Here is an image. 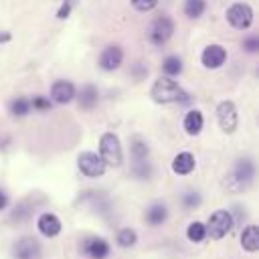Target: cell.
<instances>
[{
  "mask_svg": "<svg viewBox=\"0 0 259 259\" xmlns=\"http://www.w3.org/2000/svg\"><path fill=\"white\" fill-rule=\"evenodd\" d=\"M150 97L156 103L168 105V103H188L190 95L172 79V77H158L150 89Z\"/></svg>",
  "mask_w": 259,
  "mask_h": 259,
  "instance_id": "obj_1",
  "label": "cell"
},
{
  "mask_svg": "<svg viewBox=\"0 0 259 259\" xmlns=\"http://www.w3.org/2000/svg\"><path fill=\"white\" fill-rule=\"evenodd\" d=\"M255 178V162L251 158H239L233 166V172L225 178V188L231 192L245 190Z\"/></svg>",
  "mask_w": 259,
  "mask_h": 259,
  "instance_id": "obj_2",
  "label": "cell"
},
{
  "mask_svg": "<svg viewBox=\"0 0 259 259\" xmlns=\"http://www.w3.org/2000/svg\"><path fill=\"white\" fill-rule=\"evenodd\" d=\"M204 227H206V237H210L212 241H221L233 231L235 217L227 208H217L214 212H210V217H208Z\"/></svg>",
  "mask_w": 259,
  "mask_h": 259,
  "instance_id": "obj_3",
  "label": "cell"
},
{
  "mask_svg": "<svg viewBox=\"0 0 259 259\" xmlns=\"http://www.w3.org/2000/svg\"><path fill=\"white\" fill-rule=\"evenodd\" d=\"M99 156L105 162V166H121L123 164V150L117 134L113 132H103L99 138Z\"/></svg>",
  "mask_w": 259,
  "mask_h": 259,
  "instance_id": "obj_4",
  "label": "cell"
},
{
  "mask_svg": "<svg viewBox=\"0 0 259 259\" xmlns=\"http://www.w3.org/2000/svg\"><path fill=\"white\" fill-rule=\"evenodd\" d=\"M79 253L87 259H109L111 245L107 239H103L99 235H85L79 241Z\"/></svg>",
  "mask_w": 259,
  "mask_h": 259,
  "instance_id": "obj_5",
  "label": "cell"
},
{
  "mask_svg": "<svg viewBox=\"0 0 259 259\" xmlns=\"http://www.w3.org/2000/svg\"><path fill=\"white\" fill-rule=\"evenodd\" d=\"M174 28H176L174 20L168 14H160V16H156L152 20L150 30H148V38H150V42L154 47H162V45H166L172 38Z\"/></svg>",
  "mask_w": 259,
  "mask_h": 259,
  "instance_id": "obj_6",
  "label": "cell"
},
{
  "mask_svg": "<svg viewBox=\"0 0 259 259\" xmlns=\"http://www.w3.org/2000/svg\"><path fill=\"white\" fill-rule=\"evenodd\" d=\"M225 16H227V22L233 26V28H237V30H247L251 24H253V8L247 4V2H235V4H231L229 8H227V12H225Z\"/></svg>",
  "mask_w": 259,
  "mask_h": 259,
  "instance_id": "obj_7",
  "label": "cell"
},
{
  "mask_svg": "<svg viewBox=\"0 0 259 259\" xmlns=\"http://www.w3.org/2000/svg\"><path fill=\"white\" fill-rule=\"evenodd\" d=\"M77 168L87 178H101L105 174V168L107 166H105V162L101 160L99 154L87 150V152H81L77 156Z\"/></svg>",
  "mask_w": 259,
  "mask_h": 259,
  "instance_id": "obj_8",
  "label": "cell"
},
{
  "mask_svg": "<svg viewBox=\"0 0 259 259\" xmlns=\"http://www.w3.org/2000/svg\"><path fill=\"white\" fill-rule=\"evenodd\" d=\"M217 121L221 125V130L225 134H235L237 127H239V111H237V105L231 101V99H225L217 105Z\"/></svg>",
  "mask_w": 259,
  "mask_h": 259,
  "instance_id": "obj_9",
  "label": "cell"
},
{
  "mask_svg": "<svg viewBox=\"0 0 259 259\" xmlns=\"http://www.w3.org/2000/svg\"><path fill=\"white\" fill-rule=\"evenodd\" d=\"M10 255L12 259H40L42 247L34 237H20L12 243Z\"/></svg>",
  "mask_w": 259,
  "mask_h": 259,
  "instance_id": "obj_10",
  "label": "cell"
},
{
  "mask_svg": "<svg viewBox=\"0 0 259 259\" xmlns=\"http://www.w3.org/2000/svg\"><path fill=\"white\" fill-rule=\"evenodd\" d=\"M123 63V49L119 45H107L99 55V69L101 71H115Z\"/></svg>",
  "mask_w": 259,
  "mask_h": 259,
  "instance_id": "obj_11",
  "label": "cell"
},
{
  "mask_svg": "<svg viewBox=\"0 0 259 259\" xmlns=\"http://www.w3.org/2000/svg\"><path fill=\"white\" fill-rule=\"evenodd\" d=\"M227 61V49L223 45H208L200 53V63L206 69H221Z\"/></svg>",
  "mask_w": 259,
  "mask_h": 259,
  "instance_id": "obj_12",
  "label": "cell"
},
{
  "mask_svg": "<svg viewBox=\"0 0 259 259\" xmlns=\"http://www.w3.org/2000/svg\"><path fill=\"white\" fill-rule=\"evenodd\" d=\"M75 85L67 79H59L51 85V101L53 103H59V105H65V103H71L75 99Z\"/></svg>",
  "mask_w": 259,
  "mask_h": 259,
  "instance_id": "obj_13",
  "label": "cell"
},
{
  "mask_svg": "<svg viewBox=\"0 0 259 259\" xmlns=\"http://www.w3.org/2000/svg\"><path fill=\"white\" fill-rule=\"evenodd\" d=\"M36 229H38V233H40L42 237L55 239V237L61 233L63 223H61V219H59L55 212H40L38 219H36Z\"/></svg>",
  "mask_w": 259,
  "mask_h": 259,
  "instance_id": "obj_14",
  "label": "cell"
},
{
  "mask_svg": "<svg viewBox=\"0 0 259 259\" xmlns=\"http://www.w3.org/2000/svg\"><path fill=\"white\" fill-rule=\"evenodd\" d=\"M75 97H77L79 109H83V111H91L99 103V91H97V87L93 83L81 85V89L75 91Z\"/></svg>",
  "mask_w": 259,
  "mask_h": 259,
  "instance_id": "obj_15",
  "label": "cell"
},
{
  "mask_svg": "<svg viewBox=\"0 0 259 259\" xmlns=\"http://www.w3.org/2000/svg\"><path fill=\"white\" fill-rule=\"evenodd\" d=\"M144 221H146V225H150V227H162V225L168 221V206H166L162 200L152 202V204L146 208V212H144Z\"/></svg>",
  "mask_w": 259,
  "mask_h": 259,
  "instance_id": "obj_16",
  "label": "cell"
},
{
  "mask_svg": "<svg viewBox=\"0 0 259 259\" xmlns=\"http://www.w3.org/2000/svg\"><path fill=\"white\" fill-rule=\"evenodd\" d=\"M196 168V158L190 152H178L172 158V172L178 176H188Z\"/></svg>",
  "mask_w": 259,
  "mask_h": 259,
  "instance_id": "obj_17",
  "label": "cell"
},
{
  "mask_svg": "<svg viewBox=\"0 0 259 259\" xmlns=\"http://www.w3.org/2000/svg\"><path fill=\"white\" fill-rule=\"evenodd\" d=\"M202 125H204V117H202V111L200 109H190L186 111L184 119H182V127L188 136H198L202 132Z\"/></svg>",
  "mask_w": 259,
  "mask_h": 259,
  "instance_id": "obj_18",
  "label": "cell"
},
{
  "mask_svg": "<svg viewBox=\"0 0 259 259\" xmlns=\"http://www.w3.org/2000/svg\"><path fill=\"white\" fill-rule=\"evenodd\" d=\"M241 247L247 253H255L259 249V227L257 225H247L241 231Z\"/></svg>",
  "mask_w": 259,
  "mask_h": 259,
  "instance_id": "obj_19",
  "label": "cell"
},
{
  "mask_svg": "<svg viewBox=\"0 0 259 259\" xmlns=\"http://www.w3.org/2000/svg\"><path fill=\"white\" fill-rule=\"evenodd\" d=\"M8 111H10L12 117H24V115H28L32 111L28 97H12L8 101Z\"/></svg>",
  "mask_w": 259,
  "mask_h": 259,
  "instance_id": "obj_20",
  "label": "cell"
},
{
  "mask_svg": "<svg viewBox=\"0 0 259 259\" xmlns=\"http://www.w3.org/2000/svg\"><path fill=\"white\" fill-rule=\"evenodd\" d=\"M115 243H117V247H121V249L134 247V245L138 243V233H136V229H132V227H121V229L115 233Z\"/></svg>",
  "mask_w": 259,
  "mask_h": 259,
  "instance_id": "obj_21",
  "label": "cell"
},
{
  "mask_svg": "<svg viewBox=\"0 0 259 259\" xmlns=\"http://www.w3.org/2000/svg\"><path fill=\"white\" fill-rule=\"evenodd\" d=\"M162 71L166 77H176L182 73V59L178 55H168L162 59Z\"/></svg>",
  "mask_w": 259,
  "mask_h": 259,
  "instance_id": "obj_22",
  "label": "cell"
},
{
  "mask_svg": "<svg viewBox=\"0 0 259 259\" xmlns=\"http://www.w3.org/2000/svg\"><path fill=\"white\" fill-rule=\"evenodd\" d=\"M130 152H132V160H134V162H146V160H148V154H150V148H148V144H146L142 138L136 136V138L132 140Z\"/></svg>",
  "mask_w": 259,
  "mask_h": 259,
  "instance_id": "obj_23",
  "label": "cell"
},
{
  "mask_svg": "<svg viewBox=\"0 0 259 259\" xmlns=\"http://www.w3.org/2000/svg\"><path fill=\"white\" fill-rule=\"evenodd\" d=\"M186 239L190 243H202L206 239V227H204V223H200V221L188 223V227H186Z\"/></svg>",
  "mask_w": 259,
  "mask_h": 259,
  "instance_id": "obj_24",
  "label": "cell"
},
{
  "mask_svg": "<svg viewBox=\"0 0 259 259\" xmlns=\"http://www.w3.org/2000/svg\"><path fill=\"white\" fill-rule=\"evenodd\" d=\"M206 10V0H184V14L186 18L194 20V18H200Z\"/></svg>",
  "mask_w": 259,
  "mask_h": 259,
  "instance_id": "obj_25",
  "label": "cell"
},
{
  "mask_svg": "<svg viewBox=\"0 0 259 259\" xmlns=\"http://www.w3.org/2000/svg\"><path fill=\"white\" fill-rule=\"evenodd\" d=\"M180 202H182V208L192 210V208H198V206H200L202 196H200L196 190H186V192L180 196Z\"/></svg>",
  "mask_w": 259,
  "mask_h": 259,
  "instance_id": "obj_26",
  "label": "cell"
},
{
  "mask_svg": "<svg viewBox=\"0 0 259 259\" xmlns=\"http://www.w3.org/2000/svg\"><path fill=\"white\" fill-rule=\"evenodd\" d=\"M132 174H134L136 178H140V180H148V178L152 176V166H150V162H148V160H146V162H134Z\"/></svg>",
  "mask_w": 259,
  "mask_h": 259,
  "instance_id": "obj_27",
  "label": "cell"
},
{
  "mask_svg": "<svg viewBox=\"0 0 259 259\" xmlns=\"http://www.w3.org/2000/svg\"><path fill=\"white\" fill-rule=\"evenodd\" d=\"M28 101H30L32 111H49V109L53 107V101H51L49 97H45V95H34V97L28 99Z\"/></svg>",
  "mask_w": 259,
  "mask_h": 259,
  "instance_id": "obj_28",
  "label": "cell"
},
{
  "mask_svg": "<svg viewBox=\"0 0 259 259\" xmlns=\"http://www.w3.org/2000/svg\"><path fill=\"white\" fill-rule=\"evenodd\" d=\"M243 49L247 51V53H257L259 51V36L257 34H249V36H245L243 38Z\"/></svg>",
  "mask_w": 259,
  "mask_h": 259,
  "instance_id": "obj_29",
  "label": "cell"
},
{
  "mask_svg": "<svg viewBox=\"0 0 259 259\" xmlns=\"http://www.w3.org/2000/svg\"><path fill=\"white\" fill-rule=\"evenodd\" d=\"M132 6L138 10V12H150L152 8H156L158 0H130Z\"/></svg>",
  "mask_w": 259,
  "mask_h": 259,
  "instance_id": "obj_30",
  "label": "cell"
},
{
  "mask_svg": "<svg viewBox=\"0 0 259 259\" xmlns=\"http://www.w3.org/2000/svg\"><path fill=\"white\" fill-rule=\"evenodd\" d=\"M71 6H73V0H63V4L57 10V18L59 20H65L69 16V12H71Z\"/></svg>",
  "mask_w": 259,
  "mask_h": 259,
  "instance_id": "obj_31",
  "label": "cell"
},
{
  "mask_svg": "<svg viewBox=\"0 0 259 259\" xmlns=\"http://www.w3.org/2000/svg\"><path fill=\"white\" fill-rule=\"evenodd\" d=\"M132 73H134V79H136V81H142V79L148 75V67L142 65V63H136L134 69H132Z\"/></svg>",
  "mask_w": 259,
  "mask_h": 259,
  "instance_id": "obj_32",
  "label": "cell"
},
{
  "mask_svg": "<svg viewBox=\"0 0 259 259\" xmlns=\"http://www.w3.org/2000/svg\"><path fill=\"white\" fill-rule=\"evenodd\" d=\"M8 202H10V198H8L6 190H4V188H0V210H4V208L8 206Z\"/></svg>",
  "mask_w": 259,
  "mask_h": 259,
  "instance_id": "obj_33",
  "label": "cell"
}]
</instances>
